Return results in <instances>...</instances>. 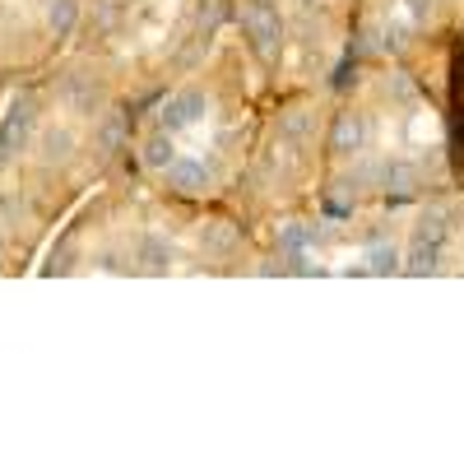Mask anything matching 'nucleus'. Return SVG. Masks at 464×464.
Wrapping results in <instances>:
<instances>
[{
	"mask_svg": "<svg viewBox=\"0 0 464 464\" xmlns=\"http://www.w3.org/2000/svg\"><path fill=\"white\" fill-rule=\"evenodd\" d=\"M163 181L172 190H181V196H205L209 190V168H205V159H172L163 168Z\"/></svg>",
	"mask_w": 464,
	"mask_h": 464,
	"instance_id": "20e7f679",
	"label": "nucleus"
},
{
	"mask_svg": "<svg viewBox=\"0 0 464 464\" xmlns=\"http://www.w3.org/2000/svg\"><path fill=\"white\" fill-rule=\"evenodd\" d=\"M381 181H385V190H395V196H409L413 181H418V168L404 163V159H391V163L381 168Z\"/></svg>",
	"mask_w": 464,
	"mask_h": 464,
	"instance_id": "0eeeda50",
	"label": "nucleus"
},
{
	"mask_svg": "<svg viewBox=\"0 0 464 464\" xmlns=\"http://www.w3.org/2000/svg\"><path fill=\"white\" fill-rule=\"evenodd\" d=\"M37 121V111H33V98H19L10 107V116L0 121V159H14V153L28 144V130Z\"/></svg>",
	"mask_w": 464,
	"mask_h": 464,
	"instance_id": "7ed1b4c3",
	"label": "nucleus"
},
{
	"mask_svg": "<svg viewBox=\"0 0 464 464\" xmlns=\"http://www.w3.org/2000/svg\"><path fill=\"white\" fill-rule=\"evenodd\" d=\"M409 10H413V14L422 19V14H428V10H432V0H409Z\"/></svg>",
	"mask_w": 464,
	"mask_h": 464,
	"instance_id": "ddd939ff",
	"label": "nucleus"
},
{
	"mask_svg": "<svg viewBox=\"0 0 464 464\" xmlns=\"http://www.w3.org/2000/svg\"><path fill=\"white\" fill-rule=\"evenodd\" d=\"M205 116V93L200 89H181V93H172L168 102H163V111H159V126L163 130H186V126H196Z\"/></svg>",
	"mask_w": 464,
	"mask_h": 464,
	"instance_id": "f03ea898",
	"label": "nucleus"
},
{
	"mask_svg": "<svg viewBox=\"0 0 464 464\" xmlns=\"http://www.w3.org/2000/svg\"><path fill=\"white\" fill-rule=\"evenodd\" d=\"M0 251H5V237H0Z\"/></svg>",
	"mask_w": 464,
	"mask_h": 464,
	"instance_id": "4468645a",
	"label": "nucleus"
},
{
	"mask_svg": "<svg viewBox=\"0 0 464 464\" xmlns=\"http://www.w3.org/2000/svg\"><path fill=\"white\" fill-rule=\"evenodd\" d=\"M376 275H385V269H400V246H372V265Z\"/></svg>",
	"mask_w": 464,
	"mask_h": 464,
	"instance_id": "9d476101",
	"label": "nucleus"
},
{
	"mask_svg": "<svg viewBox=\"0 0 464 464\" xmlns=\"http://www.w3.org/2000/svg\"><path fill=\"white\" fill-rule=\"evenodd\" d=\"M80 24V0H47V28L56 37H70Z\"/></svg>",
	"mask_w": 464,
	"mask_h": 464,
	"instance_id": "39448f33",
	"label": "nucleus"
},
{
	"mask_svg": "<svg viewBox=\"0 0 464 464\" xmlns=\"http://www.w3.org/2000/svg\"><path fill=\"white\" fill-rule=\"evenodd\" d=\"M242 28H246V37H251V47H256V52H260L265 61H275L284 24H279V14L269 10L265 0H256V5H246V14H242Z\"/></svg>",
	"mask_w": 464,
	"mask_h": 464,
	"instance_id": "f257e3e1",
	"label": "nucleus"
},
{
	"mask_svg": "<svg viewBox=\"0 0 464 464\" xmlns=\"http://www.w3.org/2000/svg\"><path fill=\"white\" fill-rule=\"evenodd\" d=\"M306 242H312V227H288L284 232V251H302Z\"/></svg>",
	"mask_w": 464,
	"mask_h": 464,
	"instance_id": "f8f14e48",
	"label": "nucleus"
},
{
	"mask_svg": "<svg viewBox=\"0 0 464 464\" xmlns=\"http://www.w3.org/2000/svg\"><path fill=\"white\" fill-rule=\"evenodd\" d=\"M70 149H74V130H65V126H52V130L43 135V159H47V163H56V159H70Z\"/></svg>",
	"mask_w": 464,
	"mask_h": 464,
	"instance_id": "6e6552de",
	"label": "nucleus"
},
{
	"mask_svg": "<svg viewBox=\"0 0 464 464\" xmlns=\"http://www.w3.org/2000/svg\"><path fill=\"white\" fill-rule=\"evenodd\" d=\"M135 256H140V265H144V269H168V260H172V246H168L163 237H144Z\"/></svg>",
	"mask_w": 464,
	"mask_h": 464,
	"instance_id": "1a4fd4ad",
	"label": "nucleus"
},
{
	"mask_svg": "<svg viewBox=\"0 0 464 464\" xmlns=\"http://www.w3.org/2000/svg\"><path fill=\"white\" fill-rule=\"evenodd\" d=\"M140 159H144V168L163 172V168L177 159V149H172V130H163V126H159V135H153V140H144V153H140Z\"/></svg>",
	"mask_w": 464,
	"mask_h": 464,
	"instance_id": "423d86ee",
	"label": "nucleus"
},
{
	"mask_svg": "<svg viewBox=\"0 0 464 464\" xmlns=\"http://www.w3.org/2000/svg\"><path fill=\"white\" fill-rule=\"evenodd\" d=\"M334 144H339V149H348V144L358 149V144H362V126L353 121V116H343V121H339V130H334Z\"/></svg>",
	"mask_w": 464,
	"mask_h": 464,
	"instance_id": "9b49d317",
	"label": "nucleus"
}]
</instances>
